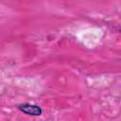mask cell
<instances>
[{
    "instance_id": "obj_1",
    "label": "cell",
    "mask_w": 121,
    "mask_h": 121,
    "mask_svg": "<svg viewBox=\"0 0 121 121\" xmlns=\"http://www.w3.org/2000/svg\"><path fill=\"white\" fill-rule=\"evenodd\" d=\"M18 108H19V110L21 112H23L24 113L28 114V115L38 116V115H41L42 114V109H41V107H39L37 105L26 103V104L20 105Z\"/></svg>"
}]
</instances>
